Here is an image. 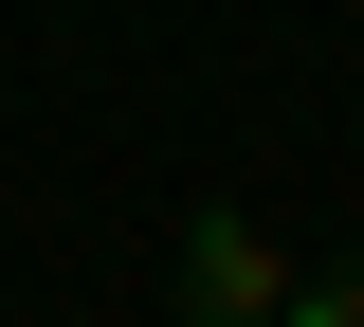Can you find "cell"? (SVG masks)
Instances as JSON below:
<instances>
[{"mask_svg": "<svg viewBox=\"0 0 364 327\" xmlns=\"http://www.w3.org/2000/svg\"><path fill=\"white\" fill-rule=\"evenodd\" d=\"M182 309H200V327H273V309H291V273H273V236L237 218V200L182 218Z\"/></svg>", "mask_w": 364, "mask_h": 327, "instance_id": "cell-1", "label": "cell"}, {"mask_svg": "<svg viewBox=\"0 0 364 327\" xmlns=\"http://www.w3.org/2000/svg\"><path fill=\"white\" fill-rule=\"evenodd\" d=\"M273 327H364V273H310V291H291Z\"/></svg>", "mask_w": 364, "mask_h": 327, "instance_id": "cell-2", "label": "cell"}]
</instances>
